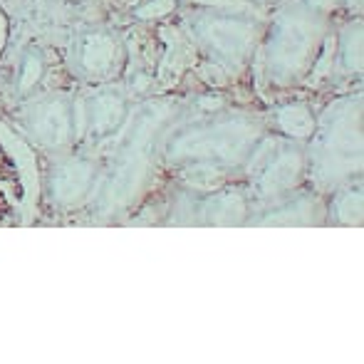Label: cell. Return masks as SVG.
Instances as JSON below:
<instances>
[{
    "label": "cell",
    "instance_id": "6da1fadb",
    "mask_svg": "<svg viewBox=\"0 0 364 364\" xmlns=\"http://www.w3.org/2000/svg\"><path fill=\"white\" fill-rule=\"evenodd\" d=\"M265 114L245 107H196L178 117L161 141V176L186 188H216L243 181L268 141Z\"/></svg>",
    "mask_w": 364,
    "mask_h": 364
},
{
    "label": "cell",
    "instance_id": "7a4b0ae2",
    "mask_svg": "<svg viewBox=\"0 0 364 364\" xmlns=\"http://www.w3.org/2000/svg\"><path fill=\"white\" fill-rule=\"evenodd\" d=\"M191 97L151 95L132 105L129 119L114 136L117 146L102 156V176L90 201L97 223L124 218L139 206L154 178L161 176V141L171 124L188 109Z\"/></svg>",
    "mask_w": 364,
    "mask_h": 364
},
{
    "label": "cell",
    "instance_id": "3957f363",
    "mask_svg": "<svg viewBox=\"0 0 364 364\" xmlns=\"http://www.w3.org/2000/svg\"><path fill=\"white\" fill-rule=\"evenodd\" d=\"M335 25V18L315 13L302 0H283L268 10L253 63L260 92L283 100L300 90L325 58Z\"/></svg>",
    "mask_w": 364,
    "mask_h": 364
},
{
    "label": "cell",
    "instance_id": "277c9868",
    "mask_svg": "<svg viewBox=\"0 0 364 364\" xmlns=\"http://www.w3.org/2000/svg\"><path fill=\"white\" fill-rule=\"evenodd\" d=\"M178 28L196 55V65L216 75L218 85H233L253 73L265 13L240 0H183Z\"/></svg>",
    "mask_w": 364,
    "mask_h": 364
},
{
    "label": "cell",
    "instance_id": "5b68a950",
    "mask_svg": "<svg viewBox=\"0 0 364 364\" xmlns=\"http://www.w3.org/2000/svg\"><path fill=\"white\" fill-rule=\"evenodd\" d=\"M362 90L350 87L317 109L315 129L305 141L307 186L330 193L362 178L364 168Z\"/></svg>",
    "mask_w": 364,
    "mask_h": 364
},
{
    "label": "cell",
    "instance_id": "8992f818",
    "mask_svg": "<svg viewBox=\"0 0 364 364\" xmlns=\"http://www.w3.org/2000/svg\"><path fill=\"white\" fill-rule=\"evenodd\" d=\"M253 201L243 181L216 188H186L173 183L159 223L161 225H245Z\"/></svg>",
    "mask_w": 364,
    "mask_h": 364
},
{
    "label": "cell",
    "instance_id": "52a82bcc",
    "mask_svg": "<svg viewBox=\"0 0 364 364\" xmlns=\"http://www.w3.org/2000/svg\"><path fill=\"white\" fill-rule=\"evenodd\" d=\"M102 176V154L90 146H73L50 154L40 173V198L53 213H73L87 208Z\"/></svg>",
    "mask_w": 364,
    "mask_h": 364
},
{
    "label": "cell",
    "instance_id": "ba28073f",
    "mask_svg": "<svg viewBox=\"0 0 364 364\" xmlns=\"http://www.w3.org/2000/svg\"><path fill=\"white\" fill-rule=\"evenodd\" d=\"M15 124L30 149L50 154L77 146V100L68 92H40L20 100Z\"/></svg>",
    "mask_w": 364,
    "mask_h": 364
},
{
    "label": "cell",
    "instance_id": "9c48e42d",
    "mask_svg": "<svg viewBox=\"0 0 364 364\" xmlns=\"http://www.w3.org/2000/svg\"><path fill=\"white\" fill-rule=\"evenodd\" d=\"M40 196V171L30 144L0 124V228L25 225Z\"/></svg>",
    "mask_w": 364,
    "mask_h": 364
},
{
    "label": "cell",
    "instance_id": "30bf717a",
    "mask_svg": "<svg viewBox=\"0 0 364 364\" xmlns=\"http://www.w3.org/2000/svg\"><path fill=\"white\" fill-rule=\"evenodd\" d=\"M253 208L268 206L307 183L305 144L270 134L243 178Z\"/></svg>",
    "mask_w": 364,
    "mask_h": 364
},
{
    "label": "cell",
    "instance_id": "8fae6325",
    "mask_svg": "<svg viewBox=\"0 0 364 364\" xmlns=\"http://www.w3.org/2000/svg\"><path fill=\"white\" fill-rule=\"evenodd\" d=\"M129 65V45L112 28H85L68 45L70 75L90 87L117 85Z\"/></svg>",
    "mask_w": 364,
    "mask_h": 364
},
{
    "label": "cell",
    "instance_id": "7c38bea8",
    "mask_svg": "<svg viewBox=\"0 0 364 364\" xmlns=\"http://www.w3.org/2000/svg\"><path fill=\"white\" fill-rule=\"evenodd\" d=\"M132 105L119 82L92 87L77 102V144L97 149L114 139L129 119Z\"/></svg>",
    "mask_w": 364,
    "mask_h": 364
},
{
    "label": "cell",
    "instance_id": "4fadbf2b",
    "mask_svg": "<svg viewBox=\"0 0 364 364\" xmlns=\"http://www.w3.org/2000/svg\"><path fill=\"white\" fill-rule=\"evenodd\" d=\"M327 220V196L312 186H302L268 206H258L250 211L245 225H258V228H283V225H325Z\"/></svg>",
    "mask_w": 364,
    "mask_h": 364
},
{
    "label": "cell",
    "instance_id": "5bb4252c",
    "mask_svg": "<svg viewBox=\"0 0 364 364\" xmlns=\"http://www.w3.org/2000/svg\"><path fill=\"white\" fill-rule=\"evenodd\" d=\"M332 68L330 75L337 85L355 87L362 80L364 68V23L362 15H347V20L335 25L332 35Z\"/></svg>",
    "mask_w": 364,
    "mask_h": 364
},
{
    "label": "cell",
    "instance_id": "9a60e30c",
    "mask_svg": "<svg viewBox=\"0 0 364 364\" xmlns=\"http://www.w3.org/2000/svg\"><path fill=\"white\" fill-rule=\"evenodd\" d=\"M317 119V109L307 100H295V97H283L278 100L270 112L265 114V122L270 127V134L280 139H290L297 144H305L312 136Z\"/></svg>",
    "mask_w": 364,
    "mask_h": 364
},
{
    "label": "cell",
    "instance_id": "2e32d148",
    "mask_svg": "<svg viewBox=\"0 0 364 364\" xmlns=\"http://www.w3.org/2000/svg\"><path fill=\"white\" fill-rule=\"evenodd\" d=\"M364 223V191L362 178L327 193V220L325 225L337 228H360Z\"/></svg>",
    "mask_w": 364,
    "mask_h": 364
},
{
    "label": "cell",
    "instance_id": "e0dca14e",
    "mask_svg": "<svg viewBox=\"0 0 364 364\" xmlns=\"http://www.w3.org/2000/svg\"><path fill=\"white\" fill-rule=\"evenodd\" d=\"M45 70H48V63H45L43 50L35 48V45L25 48L18 63V77H15V92H18L20 100L38 90V85L45 77Z\"/></svg>",
    "mask_w": 364,
    "mask_h": 364
},
{
    "label": "cell",
    "instance_id": "ac0fdd59",
    "mask_svg": "<svg viewBox=\"0 0 364 364\" xmlns=\"http://www.w3.org/2000/svg\"><path fill=\"white\" fill-rule=\"evenodd\" d=\"M178 5H181V0H141L132 10V18L136 23H164L178 13Z\"/></svg>",
    "mask_w": 364,
    "mask_h": 364
},
{
    "label": "cell",
    "instance_id": "d6986e66",
    "mask_svg": "<svg viewBox=\"0 0 364 364\" xmlns=\"http://www.w3.org/2000/svg\"><path fill=\"white\" fill-rule=\"evenodd\" d=\"M307 8H312L315 13H322L327 18H340L342 13H347V0H302Z\"/></svg>",
    "mask_w": 364,
    "mask_h": 364
},
{
    "label": "cell",
    "instance_id": "ffe728a7",
    "mask_svg": "<svg viewBox=\"0 0 364 364\" xmlns=\"http://www.w3.org/2000/svg\"><path fill=\"white\" fill-rule=\"evenodd\" d=\"M240 3L250 5V8L260 10V13H268V10H273L275 5H280L283 0H240Z\"/></svg>",
    "mask_w": 364,
    "mask_h": 364
},
{
    "label": "cell",
    "instance_id": "44dd1931",
    "mask_svg": "<svg viewBox=\"0 0 364 364\" xmlns=\"http://www.w3.org/2000/svg\"><path fill=\"white\" fill-rule=\"evenodd\" d=\"M347 15H362V0H347Z\"/></svg>",
    "mask_w": 364,
    "mask_h": 364
}]
</instances>
